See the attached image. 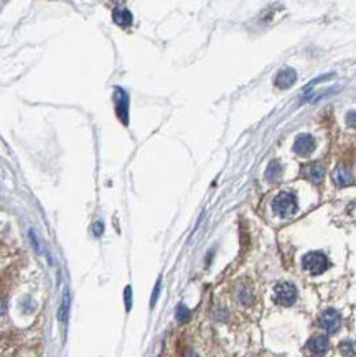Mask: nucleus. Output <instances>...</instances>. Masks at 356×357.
<instances>
[{"instance_id": "obj_22", "label": "nucleus", "mask_w": 356, "mask_h": 357, "mask_svg": "<svg viewBox=\"0 0 356 357\" xmlns=\"http://www.w3.org/2000/svg\"><path fill=\"white\" fill-rule=\"evenodd\" d=\"M185 357H198L197 354H195V352H192V351H190V352H186V356Z\"/></svg>"}, {"instance_id": "obj_6", "label": "nucleus", "mask_w": 356, "mask_h": 357, "mask_svg": "<svg viewBox=\"0 0 356 357\" xmlns=\"http://www.w3.org/2000/svg\"><path fill=\"white\" fill-rule=\"evenodd\" d=\"M114 101H116L117 117H119V119L122 120V124H127V112H129L127 94H125L120 88H117L116 93H114Z\"/></svg>"}, {"instance_id": "obj_7", "label": "nucleus", "mask_w": 356, "mask_h": 357, "mask_svg": "<svg viewBox=\"0 0 356 357\" xmlns=\"http://www.w3.org/2000/svg\"><path fill=\"white\" fill-rule=\"evenodd\" d=\"M328 347H330L328 338L323 336V334H318V336L310 338V341L307 342V349L315 356H323L325 352L328 351Z\"/></svg>"}, {"instance_id": "obj_11", "label": "nucleus", "mask_w": 356, "mask_h": 357, "mask_svg": "<svg viewBox=\"0 0 356 357\" xmlns=\"http://www.w3.org/2000/svg\"><path fill=\"white\" fill-rule=\"evenodd\" d=\"M112 17H114L116 23L120 25V27H129V25L132 23V14H130L127 8H124V7L116 8V10L112 12Z\"/></svg>"}, {"instance_id": "obj_8", "label": "nucleus", "mask_w": 356, "mask_h": 357, "mask_svg": "<svg viewBox=\"0 0 356 357\" xmlns=\"http://www.w3.org/2000/svg\"><path fill=\"white\" fill-rule=\"evenodd\" d=\"M333 181H335L336 186H348L353 183V175L350 173V169L346 167H343V165H338L335 168V171H333Z\"/></svg>"}, {"instance_id": "obj_2", "label": "nucleus", "mask_w": 356, "mask_h": 357, "mask_svg": "<svg viewBox=\"0 0 356 357\" xmlns=\"http://www.w3.org/2000/svg\"><path fill=\"white\" fill-rule=\"evenodd\" d=\"M302 265L312 275H320L330 267V262L322 252H308L307 255H303Z\"/></svg>"}, {"instance_id": "obj_17", "label": "nucleus", "mask_w": 356, "mask_h": 357, "mask_svg": "<svg viewBox=\"0 0 356 357\" xmlns=\"http://www.w3.org/2000/svg\"><path fill=\"white\" fill-rule=\"evenodd\" d=\"M346 124L350 125V127H353V129H356V112H348V114H346Z\"/></svg>"}, {"instance_id": "obj_20", "label": "nucleus", "mask_w": 356, "mask_h": 357, "mask_svg": "<svg viewBox=\"0 0 356 357\" xmlns=\"http://www.w3.org/2000/svg\"><path fill=\"white\" fill-rule=\"evenodd\" d=\"M30 239H32V242H33V247L37 249L38 252H40V244H38V239H35V234H33V230H30Z\"/></svg>"}, {"instance_id": "obj_1", "label": "nucleus", "mask_w": 356, "mask_h": 357, "mask_svg": "<svg viewBox=\"0 0 356 357\" xmlns=\"http://www.w3.org/2000/svg\"><path fill=\"white\" fill-rule=\"evenodd\" d=\"M272 209L282 219H289L297 211V198H295L294 193L282 191V193H279L272 199Z\"/></svg>"}, {"instance_id": "obj_3", "label": "nucleus", "mask_w": 356, "mask_h": 357, "mask_svg": "<svg viewBox=\"0 0 356 357\" xmlns=\"http://www.w3.org/2000/svg\"><path fill=\"white\" fill-rule=\"evenodd\" d=\"M274 300L276 303L282 304V306H290L297 300V290H295L292 283H277L274 286Z\"/></svg>"}, {"instance_id": "obj_10", "label": "nucleus", "mask_w": 356, "mask_h": 357, "mask_svg": "<svg viewBox=\"0 0 356 357\" xmlns=\"http://www.w3.org/2000/svg\"><path fill=\"white\" fill-rule=\"evenodd\" d=\"M305 176L314 183V185H318V183H322L323 176H325V167L318 162L308 165L305 169Z\"/></svg>"}, {"instance_id": "obj_12", "label": "nucleus", "mask_w": 356, "mask_h": 357, "mask_svg": "<svg viewBox=\"0 0 356 357\" xmlns=\"http://www.w3.org/2000/svg\"><path fill=\"white\" fill-rule=\"evenodd\" d=\"M280 176H282V165L277 160H272L266 169V178L271 183H276L280 180Z\"/></svg>"}, {"instance_id": "obj_13", "label": "nucleus", "mask_w": 356, "mask_h": 357, "mask_svg": "<svg viewBox=\"0 0 356 357\" xmlns=\"http://www.w3.org/2000/svg\"><path fill=\"white\" fill-rule=\"evenodd\" d=\"M68 313H69V295H68V291H64L63 303H61V306H59V321H61V323H66L68 321Z\"/></svg>"}, {"instance_id": "obj_21", "label": "nucleus", "mask_w": 356, "mask_h": 357, "mask_svg": "<svg viewBox=\"0 0 356 357\" xmlns=\"http://www.w3.org/2000/svg\"><path fill=\"white\" fill-rule=\"evenodd\" d=\"M3 313H5V303L0 300V315H3Z\"/></svg>"}, {"instance_id": "obj_19", "label": "nucleus", "mask_w": 356, "mask_h": 357, "mask_svg": "<svg viewBox=\"0 0 356 357\" xmlns=\"http://www.w3.org/2000/svg\"><path fill=\"white\" fill-rule=\"evenodd\" d=\"M102 223H99V221H98V223H94V225H93V232H94V236H96V237H99V236H101V234H102Z\"/></svg>"}, {"instance_id": "obj_4", "label": "nucleus", "mask_w": 356, "mask_h": 357, "mask_svg": "<svg viewBox=\"0 0 356 357\" xmlns=\"http://www.w3.org/2000/svg\"><path fill=\"white\" fill-rule=\"evenodd\" d=\"M320 328L325 329L327 333H336L341 324V316L336 310H325L318 318Z\"/></svg>"}, {"instance_id": "obj_9", "label": "nucleus", "mask_w": 356, "mask_h": 357, "mask_svg": "<svg viewBox=\"0 0 356 357\" xmlns=\"http://www.w3.org/2000/svg\"><path fill=\"white\" fill-rule=\"evenodd\" d=\"M295 79H297V75H295L294 69H290V68L282 69V71L276 77V86H277V88H280V89H289L290 86L295 82Z\"/></svg>"}, {"instance_id": "obj_18", "label": "nucleus", "mask_w": 356, "mask_h": 357, "mask_svg": "<svg viewBox=\"0 0 356 357\" xmlns=\"http://www.w3.org/2000/svg\"><path fill=\"white\" fill-rule=\"evenodd\" d=\"M158 293H160V280L157 282V285H155V290H154V293H152V301L150 304L154 306L155 301H157V298H158Z\"/></svg>"}, {"instance_id": "obj_15", "label": "nucleus", "mask_w": 356, "mask_h": 357, "mask_svg": "<svg viewBox=\"0 0 356 357\" xmlns=\"http://www.w3.org/2000/svg\"><path fill=\"white\" fill-rule=\"evenodd\" d=\"M190 318V310L185 306V304H178L177 308V319L180 321V323H185L186 319Z\"/></svg>"}, {"instance_id": "obj_5", "label": "nucleus", "mask_w": 356, "mask_h": 357, "mask_svg": "<svg viewBox=\"0 0 356 357\" xmlns=\"http://www.w3.org/2000/svg\"><path fill=\"white\" fill-rule=\"evenodd\" d=\"M315 147H316L315 138L308 133L297 135V138H295V142H294V151L298 156H308L315 150Z\"/></svg>"}, {"instance_id": "obj_14", "label": "nucleus", "mask_w": 356, "mask_h": 357, "mask_svg": "<svg viewBox=\"0 0 356 357\" xmlns=\"http://www.w3.org/2000/svg\"><path fill=\"white\" fill-rule=\"evenodd\" d=\"M236 297H237V300H239L242 304H247L251 301V298H253V295H251L249 288H246V286H239L237 291H236Z\"/></svg>"}, {"instance_id": "obj_16", "label": "nucleus", "mask_w": 356, "mask_h": 357, "mask_svg": "<svg viewBox=\"0 0 356 357\" xmlns=\"http://www.w3.org/2000/svg\"><path fill=\"white\" fill-rule=\"evenodd\" d=\"M124 297H125V310H130V306H132V290H130V286H127L124 291Z\"/></svg>"}]
</instances>
